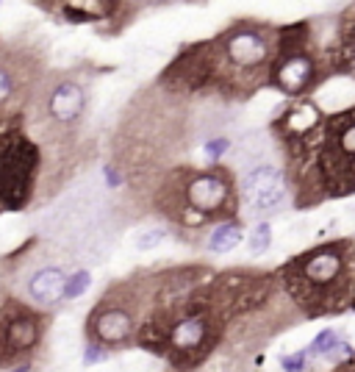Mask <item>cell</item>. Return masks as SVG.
<instances>
[{
    "label": "cell",
    "mask_w": 355,
    "mask_h": 372,
    "mask_svg": "<svg viewBox=\"0 0 355 372\" xmlns=\"http://www.w3.org/2000/svg\"><path fill=\"white\" fill-rule=\"evenodd\" d=\"M161 87L172 92H200L217 84V47L211 42L189 44L169 67L161 72Z\"/></svg>",
    "instance_id": "cell-7"
},
{
    "label": "cell",
    "mask_w": 355,
    "mask_h": 372,
    "mask_svg": "<svg viewBox=\"0 0 355 372\" xmlns=\"http://www.w3.org/2000/svg\"><path fill=\"white\" fill-rule=\"evenodd\" d=\"M42 170V147L25 133V117L0 114V203L6 211L31 206Z\"/></svg>",
    "instance_id": "cell-2"
},
{
    "label": "cell",
    "mask_w": 355,
    "mask_h": 372,
    "mask_svg": "<svg viewBox=\"0 0 355 372\" xmlns=\"http://www.w3.org/2000/svg\"><path fill=\"white\" fill-rule=\"evenodd\" d=\"M3 211H6V208H3V203H0V214H3Z\"/></svg>",
    "instance_id": "cell-21"
},
{
    "label": "cell",
    "mask_w": 355,
    "mask_h": 372,
    "mask_svg": "<svg viewBox=\"0 0 355 372\" xmlns=\"http://www.w3.org/2000/svg\"><path fill=\"white\" fill-rule=\"evenodd\" d=\"M239 242H242V228H239V222H222V225H217L211 231V236H208V247L214 253L233 250Z\"/></svg>",
    "instance_id": "cell-14"
},
{
    "label": "cell",
    "mask_w": 355,
    "mask_h": 372,
    "mask_svg": "<svg viewBox=\"0 0 355 372\" xmlns=\"http://www.w3.org/2000/svg\"><path fill=\"white\" fill-rule=\"evenodd\" d=\"M86 87L78 78H59L56 84L47 87L42 97V109L47 120L61 125V128H72L78 125L84 111H86Z\"/></svg>",
    "instance_id": "cell-10"
},
{
    "label": "cell",
    "mask_w": 355,
    "mask_h": 372,
    "mask_svg": "<svg viewBox=\"0 0 355 372\" xmlns=\"http://www.w3.org/2000/svg\"><path fill=\"white\" fill-rule=\"evenodd\" d=\"M217 47V84H239L258 78L261 69L272 59V36L267 28L252 25V22H239L230 31L219 34L214 39Z\"/></svg>",
    "instance_id": "cell-4"
},
{
    "label": "cell",
    "mask_w": 355,
    "mask_h": 372,
    "mask_svg": "<svg viewBox=\"0 0 355 372\" xmlns=\"http://www.w3.org/2000/svg\"><path fill=\"white\" fill-rule=\"evenodd\" d=\"M350 261V244H325L286 264L283 278L289 292L300 306H305L308 314H328L338 306L341 297H347Z\"/></svg>",
    "instance_id": "cell-1"
},
{
    "label": "cell",
    "mask_w": 355,
    "mask_h": 372,
    "mask_svg": "<svg viewBox=\"0 0 355 372\" xmlns=\"http://www.w3.org/2000/svg\"><path fill=\"white\" fill-rule=\"evenodd\" d=\"M89 284H92V275H89L86 269L72 272V275H69V284H67V300H75V297H81V294L89 289Z\"/></svg>",
    "instance_id": "cell-15"
},
{
    "label": "cell",
    "mask_w": 355,
    "mask_h": 372,
    "mask_svg": "<svg viewBox=\"0 0 355 372\" xmlns=\"http://www.w3.org/2000/svg\"><path fill=\"white\" fill-rule=\"evenodd\" d=\"M303 367H305V353H294L283 358V370L286 372H303Z\"/></svg>",
    "instance_id": "cell-19"
},
{
    "label": "cell",
    "mask_w": 355,
    "mask_h": 372,
    "mask_svg": "<svg viewBox=\"0 0 355 372\" xmlns=\"http://www.w3.org/2000/svg\"><path fill=\"white\" fill-rule=\"evenodd\" d=\"M161 242H164V231H147V234H142L136 239V247L139 250H150V247H156Z\"/></svg>",
    "instance_id": "cell-18"
},
{
    "label": "cell",
    "mask_w": 355,
    "mask_h": 372,
    "mask_svg": "<svg viewBox=\"0 0 355 372\" xmlns=\"http://www.w3.org/2000/svg\"><path fill=\"white\" fill-rule=\"evenodd\" d=\"M39 59L34 53H17L6 47L0 53V114H17L20 103L31 100V92L39 84Z\"/></svg>",
    "instance_id": "cell-8"
},
{
    "label": "cell",
    "mask_w": 355,
    "mask_h": 372,
    "mask_svg": "<svg viewBox=\"0 0 355 372\" xmlns=\"http://www.w3.org/2000/svg\"><path fill=\"white\" fill-rule=\"evenodd\" d=\"M139 325L136 311L117 303L111 297H100V303L86 317V339L97 347H122L136 342Z\"/></svg>",
    "instance_id": "cell-9"
},
{
    "label": "cell",
    "mask_w": 355,
    "mask_h": 372,
    "mask_svg": "<svg viewBox=\"0 0 355 372\" xmlns=\"http://www.w3.org/2000/svg\"><path fill=\"white\" fill-rule=\"evenodd\" d=\"M347 59H350V69H355V28H353V34L347 36Z\"/></svg>",
    "instance_id": "cell-20"
},
{
    "label": "cell",
    "mask_w": 355,
    "mask_h": 372,
    "mask_svg": "<svg viewBox=\"0 0 355 372\" xmlns=\"http://www.w3.org/2000/svg\"><path fill=\"white\" fill-rule=\"evenodd\" d=\"M222 317L211 311L197 297V289L191 292L186 306L181 308L172 330H169V367L172 370H194L214 353V347L222 339Z\"/></svg>",
    "instance_id": "cell-3"
},
{
    "label": "cell",
    "mask_w": 355,
    "mask_h": 372,
    "mask_svg": "<svg viewBox=\"0 0 355 372\" xmlns=\"http://www.w3.org/2000/svg\"><path fill=\"white\" fill-rule=\"evenodd\" d=\"M69 275L59 264H42L25 278V292L36 308H56L61 300H67Z\"/></svg>",
    "instance_id": "cell-11"
},
{
    "label": "cell",
    "mask_w": 355,
    "mask_h": 372,
    "mask_svg": "<svg viewBox=\"0 0 355 372\" xmlns=\"http://www.w3.org/2000/svg\"><path fill=\"white\" fill-rule=\"evenodd\" d=\"M44 330L47 317L42 308L6 297L0 303V370H22V364L42 345Z\"/></svg>",
    "instance_id": "cell-5"
},
{
    "label": "cell",
    "mask_w": 355,
    "mask_h": 372,
    "mask_svg": "<svg viewBox=\"0 0 355 372\" xmlns=\"http://www.w3.org/2000/svg\"><path fill=\"white\" fill-rule=\"evenodd\" d=\"M47 9H59L61 17L69 22H97V20H108L114 17V11L120 9L117 3L108 0H69V3H47Z\"/></svg>",
    "instance_id": "cell-13"
},
{
    "label": "cell",
    "mask_w": 355,
    "mask_h": 372,
    "mask_svg": "<svg viewBox=\"0 0 355 372\" xmlns=\"http://www.w3.org/2000/svg\"><path fill=\"white\" fill-rule=\"evenodd\" d=\"M269 239H272V228H269L267 222H261V225L252 231V236H250V250L252 253H264L269 247Z\"/></svg>",
    "instance_id": "cell-16"
},
{
    "label": "cell",
    "mask_w": 355,
    "mask_h": 372,
    "mask_svg": "<svg viewBox=\"0 0 355 372\" xmlns=\"http://www.w3.org/2000/svg\"><path fill=\"white\" fill-rule=\"evenodd\" d=\"M333 347H341L336 342V333H333V330H325V333H319L316 342H313V353H325V355H328Z\"/></svg>",
    "instance_id": "cell-17"
},
{
    "label": "cell",
    "mask_w": 355,
    "mask_h": 372,
    "mask_svg": "<svg viewBox=\"0 0 355 372\" xmlns=\"http://www.w3.org/2000/svg\"><path fill=\"white\" fill-rule=\"evenodd\" d=\"M325 150L319 156V173L333 189H355V109L338 114L325 128Z\"/></svg>",
    "instance_id": "cell-6"
},
{
    "label": "cell",
    "mask_w": 355,
    "mask_h": 372,
    "mask_svg": "<svg viewBox=\"0 0 355 372\" xmlns=\"http://www.w3.org/2000/svg\"><path fill=\"white\" fill-rule=\"evenodd\" d=\"M242 197L252 211H269L283 203V181L272 167H255L244 175Z\"/></svg>",
    "instance_id": "cell-12"
}]
</instances>
